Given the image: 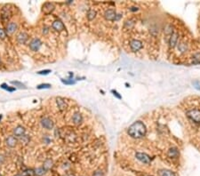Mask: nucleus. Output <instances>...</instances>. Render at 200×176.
I'll return each instance as SVG.
<instances>
[{
	"label": "nucleus",
	"instance_id": "f3484780",
	"mask_svg": "<svg viewBox=\"0 0 200 176\" xmlns=\"http://www.w3.org/2000/svg\"><path fill=\"white\" fill-rule=\"evenodd\" d=\"M178 50H179L181 54L187 52V50H188V44L185 43L184 41H181L180 43H178Z\"/></svg>",
	"mask_w": 200,
	"mask_h": 176
},
{
	"label": "nucleus",
	"instance_id": "58836bf2",
	"mask_svg": "<svg viewBox=\"0 0 200 176\" xmlns=\"http://www.w3.org/2000/svg\"><path fill=\"white\" fill-rule=\"evenodd\" d=\"M68 176H75V175H73V174H70V175H68Z\"/></svg>",
	"mask_w": 200,
	"mask_h": 176
},
{
	"label": "nucleus",
	"instance_id": "79ce46f5",
	"mask_svg": "<svg viewBox=\"0 0 200 176\" xmlns=\"http://www.w3.org/2000/svg\"><path fill=\"white\" fill-rule=\"evenodd\" d=\"M0 176H2V175H1V174H0Z\"/></svg>",
	"mask_w": 200,
	"mask_h": 176
},
{
	"label": "nucleus",
	"instance_id": "f8f14e48",
	"mask_svg": "<svg viewBox=\"0 0 200 176\" xmlns=\"http://www.w3.org/2000/svg\"><path fill=\"white\" fill-rule=\"evenodd\" d=\"M25 134V128L23 126H18L17 127L14 128L13 130V135L15 136V137H23Z\"/></svg>",
	"mask_w": 200,
	"mask_h": 176
},
{
	"label": "nucleus",
	"instance_id": "ea45409f",
	"mask_svg": "<svg viewBox=\"0 0 200 176\" xmlns=\"http://www.w3.org/2000/svg\"><path fill=\"white\" fill-rule=\"evenodd\" d=\"M2 118V115H0V119H1Z\"/></svg>",
	"mask_w": 200,
	"mask_h": 176
},
{
	"label": "nucleus",
	"instance_id": "b1692460",
	"mask_svg": "<svg viewBox=\"0 0 200 176\" xmlns=\"http://www.w3.org/2000/svg\"><path fill=\"white\" fill-rule=\"evenodd\" d=\"M35 175V170L33 169H27L22 173V176H34Z\"/></svg>",
	"mask_w": 200,
	"mask_h": 176
},
{
	"label": "nucleus",
	"instance_id": "dca6fc26",
	"mask_svg": "<svg viewBox=\"0 0 200 176\" xmlns=\"http://www.w3.org/2000/svg\"><path fill=\"white\" fill-rule=\"evenodd\" d=\"M168 156L172 158H177L179 157V150L176 148H174V147H173V148H171L168 150Z\"/></svg>",
	"mask_w": 200,
	"mask_h": 176
},
{
	"label": "nucleus",
	"instance_id": "6e6552de",
	"mask_svg": "<svg viewBox=\"0 0 200 176\" xmlns=\"http://www.w3.org/2000/svg\"><path fill=\"white\" fill-rule=\"evenodd\" d=\"M104 17L106 20L110 21H113L116 20L117 17V13L114 9H108L105 11L104 13Z\"/></svg>",
	"mask_w": 200,
	"mask_h": 176
},
{
	"label": "nucleus",
	"instance_id": "c756f323",
	"mask_svg": "<svg viewBox=\"0 0 200 176\" xmlns=\"http://www.w3.org/2000/svg\"><path fill=\"white\" fill-rule=\"evenodd\" d=\"M6 31L5 30V29L3 28H0V39H4L5 38V36H6Z\"/></svg>",
	"mask_w": 200,
	"mask_h": 176
},
{
	"label": "nucleus",
	"instance_id": "9b49d317",
	"mask_svg": "<svg viewBox=\"0 0 200 176\" xmlns=\"http://www.w3.org/2000/svg\"><path fill=\"white\" fill-rule=\"evenodd\" d=\"M28 39V35L25 32H21L17 35L16 36V40L19 44H21V45H23L25 44Z\"/></svg>",
	"mask_w": 200,
	"mask_h": 176
},
{
	"label": "nucleus",
	"instance_id": "473e14b6",
	"mask_svg": "<svg viewBox=\"0 0 200 176\" xmlns=\"http://www.w3.org/2000/svg\"><path fill=\"white\" fill-rule=\"evenodd\" d=\"M93 176H104V173L101 170H97L93 173Z\"/></svg>",
	"mask_w": 200,
	"mask_h": 176
},
{
	"label": "nucleus",
	"instance_id": "a19ab883",
	"mask_svg": "<svg viewBox=\"0 0 200 176\" xmlns=\"http://www.w3.org/2000/svg\"><path fill=\"white\" fill-rule=\"evenodd\" d=\"M0 64H1V59H0Z\"/></svg>",
	"mask_w": 200,
	"mask_h": 176
},
{
	"label": "nucleus",
	"instance_id": "412c9836",
	"mask_svg": "<svg viewBox=\"0 0 200 176\" xmlns=\"http://www.w3.org/2000/svg\"><path fill=\"white\" fill-rule=\"evenodd\" d=\"M192 63L198 64L200 63V53H196L192 56Z\"/></svg>",
	"mask_w": 200,
	"mask_h": 176
},
{
	"label": "nucleus",
	"instance_id": "f257e3e1",
	"mask_svg": "<svg viewBox=\"0 0 200 176\" xmlns=\"http://www.w3.org/2000/svg\"><path fill=\"white\" fill-rule=\"evenodd\" d=\"M127 133L129 136L135 138V139H140L146 134V126L145 124L140 122V121H136L133 124H132L129 126Z\"/></svg>",
	"mask_w": 200,
	"mask_h": 176
},
{
	"label": "nucleus",
	"instance_id": "9d476101",
	"mask_svg": "<svg viewBox=\"0 0 200 176\" xmlns=\"http://www.w3.org/2000/svg\"><path fill=\"white\" fill-rule=\"evenodd\" d=\"M56 103H57V106H58L59 109H60L61 111L66 110L67 108H68V104H67V102L61 97H58L56 99Z\"/></svg>",
	"mask_w": 200,
	"mask_h": 176
},
{
	"label": "nucleus",
	"instance_id": "39448f33",
	"mask_svg": "<svg viewBox=\"0 0 200 176\" xmlns=\"http://www.w3.org/2000/svg\"><path fill=\"white\" fill-rule=\"evenodd\" d=\"M178 40H179V35H178V32L176 30H174L173 34L170 36V38L168 40V44H169V47L170 48H174L177 44H178Z\"/></svg>",
	"mask_w": 200,
	"mask_h": 176
},
{
	"label": "nucleus",
	"instance_id": "bb28decb",
	"mask_svg": "<svg viewBox=\"0 0 200 176\" xmlns=\"http://www.w3.org/2000/svg\"><path fill=\"white\" fill-rule=\"evenodd\" d=\"M133 26H134V21H133V20H132V19H130L127 21H125V27H126L128 28H132Z\"/></svg>",
	"mask_w": 200,
	"mask_h": 176
},
{
	"label": "nucleus",
	"instance_id": "c85d7f7f",
	"mask_svg": "<svg viewBox=\"0 0 200 176\" xmlns=\"http://www.w3.org/2000/svg\"><path fill=\"white\" fill-rule=\"evenodd\" d=\"M49 88H51L50 84H41L38 85V89H49Z\"/></svg>",
	"mask_w": 200,
	"mask_h": 176
},
{
	"label": "nucleus",
	"instance_id": "aec40b11",
	"mask_svg": "<svg viewBox=\"0 0 200 176\" xmlns=\"http://www.w3.org/2000/svg\"><path fill=\"white\" fill-rule=\"evenodd\" d=\"M46 10H48L47 13H50L53 12V11L54 10V4H52V3H46V4H44V11L46 12Z\"/></svg>",
	"mask_w": 200,
	"mask_h": 176
},
{
	"label": "nucleus",
	"instance_id": "f704fd0d",
	"mask_svg": "<svg viewBox=\"0 0 200 176\" xmlns=\"http://www.w3.org/2000/svg\"><path fill=\"white\" fill-rule=\"evenodd\" d=\"M5 162V157L3 155H0V165H2Z\"/></svg>",
	"mask_w": 200,
	"mask_h": 176
},
{
	"label": "nucleus",
	"instance_id": "5701e85b",
	"mask_svg": "<svg viewBox=\"0 0 200 176\" xmlns=\"http://www.w3.org/2000/svg\"><path fill=\"white\" fill-rule=\"evenodd\" d=\"M44 173H46V170L44 167H38L35 170V175L36 176H42L44 174Z\"/></svg>",
	"mask_w": 200,
	"mask_h": 176
},
{
	"label": "nucleus",
	"instance_id": "a878e982",
	"mask_svg": "<svg viewBox=\"0 0 200 176\" xmlns=\"http://www.w3.org/2000/svg\"><path fill=\"white\" fill-rule=\"evenodd\" d=\"M0 87L3 88V89H5V90H6V91H8V92H13V91H15V88H14V87H9L6 84H2L1 85H0Z\"/></svg>",
	"mask_w": 200,
	"mask_h": 176
},
{
	"label": "nucleus",
	"instance_id": "ddd939ff",
	"mask_svg": "<svg viewBox=\"0 0 200 176\" xmlns=\"http://www.w3.org/2000/svg\"><path fill=\"white\" fill-rule=\"evenodd\" d=\"M5 143L7 146L10 147V148H13V147H15L17 144V139L14 135L8 136L5 140Z\"/></svg>",
	"mask_w": 200,
	"mask_h": 176
},
{
	"label": "nucleus",
	"instance_id": "a211bd4d",
	"mask_svg": "<svg viewBox=\"0 0 200 176\" xmlns=\"http://www.w3.org/2000/svg\"><path fill=\"white\" fill-rule=\"evenodd\" d=\"M53 165H54L53 160L50 159V158H47V159L44 162V170H46V171L50 170L51 168L53 167Z\"/></svg>",
	"mask_w": 200,
	"mask_h": 176
},
{
	"label": "nucleus",
	"instance_id": "1a4fd4ad",
	"mask_svg": "<svg viewBox=\"0 0 200 176\" xmlns=\"http://www.w3.org/2000/svg\"><path fill=\"white\" fill-rule=\"evenodd\" d=\"M52 27H53V28L54 29L55 31H58V32L62 31L65 29V25L63 24L62 21H60V20H55L53 22V24H52Z\"/></svg>",
	"mask_w": 200,
	"mask_h": 176
},
{
	"label": "nucleus",
	"instance_id": "72a5a7b5",
	"mask_svg": "<svg viewBox=\"0 0 200 176\" xmlns=\"http://www.w3.org/2000/svg\"><path fill=\"white\" fill-rule=\"evenodd\" d=\"M111 92H112L113 95H114V96H116L117 98H118V99H121V98H122V97H121V95H119V94H118V93H117V91H115V90H112Z\"/></svg>",
	"mask_w": 200,
	"mask_h": 176
},
{
	"label": "nucleus",
	"instance_id": "423d86ee",
	"mask_svg": "<svg viewBox=\"0 0 200 176\" xmlns=\"http://www.w3.org/2000/svg\"><path fill=\"white\" fill-rule=\"evenodd\" d=\"M143 45L142 41H140L138 39H132L130 41V48L132 52H138L140 49L142 48Z\"/></svg>",
	"mask_w": 200,
	"mask_h": 176
},
{
	"label": "nucleus",
	"instance_id": "c9c22d12",
	"mask_svg": "<svg viewBox=\"0 0 200 176\" xmlns=\"http://www.w3.org/2000/svg\"><path fill=\"white\" fill-rule=\"evenodd\" d=\"M130 10H131V11H137L138 8H137V7H132V8H131Z\"/></svg>",
	"mask_w": 200,
	"mask_h": 176
},
{
	"label": "nucleus",
	"instance_id": "7c9ffc66",
	"mask_svg": "<svg viewBox=\"0 0 200 176\" xmlns=\"http://www.w3.org/2000/svg\"><path fill=\"white\" fill-rule=\"evenodd\" d=\"M50 72H51V70H50V69H44V70L38 71V75H48Z\"/></svg>",
	"mask_w": 200,
	"mask_h": 176
},
{
	"label": "nucleus",
	"instance_id": "4c0bfd02",
	"mask_svg": "<svg viewBox=\"0 0 200 176\" xmlns=\"http://www.w3.org/2000/svg\"><path fill=\"white\" fill-rule=\"evenodd\" d=\"M15 176H22V175H21V174H16Z\"/></svg>",
	"mask_w": 200,
	"mask_h": 176
},
{
	"label": "nucleus",
	"instance_id": "2f4dec72",
	"mask_svg": "<svg viewBox=\"0 0 200 176\" xmlns=\"http://www.w3.org/2000/svg\"><path fill=\"white\" fill-rule=\"evenodd\" d=\"M62 82L65 85H74L75 84V81H73V80H64V79H62Z\"/></svg>",
	"mask_w": 200,
	"mask_h": 176
},
{
	"label": "nucleus",
	"instance_id": "6ab92c4d",
	"mask_svg": "<svg viewBox=\"0 0 200 176\" xmlns=\"http://www.w3.org/2000/svg\"><path fill=\"white\" fill-rule=\"evenodd\" d=\"M96 14H97V13H96L95 10L90 9V10H88V12L86 13V17L89 21H93L96 17Z\"/></svg>",
	"mask_w": 200,
	"mask_h": 176
},
{
	"label": "nucleus",
	"instance_id": "4468645a",
	"mask_svg": "<svg viewBox=\"0 0 200 176\" xmlns=\"http://www.w3.org/2000/svg\"><path fill=\"white\" fill-rule=\"evenodd\" d=\"M17 23L13 22V21H11L8 24L6 25V33L8 34H13L14 32L16 31L17 29Z\"/></svg>",
	"mask_w": 200,
	"mask_h": 176
},
{
	"label": "nucleus",
	"instance_id": "20e7f679",
	"mask_svg": "<svg viewBox=\"0 0 200 176\" xmlns=\"http://www.w3.org/2000/svg\"><path fill=\"white\" fill-rule=\"evenodd\" d=\"M42 46V42L39 38H33L30 42H29V49L31 51H34V52H36L41 48Z\"/></svg>",
	"mask_w": 200,
	"mask_h": 176
},
{
	"label": "nucleus",
	"instance_id": "cd10ccee",
	"mask_svg": "<svg viewBox=\"0 0 200 176\" xmlns=\"http://www.w3.org/2000/svg\"><path fill=\"white\" fill-rule=\"evenodd\" d=\"M11 84L13 85H15V86H17V87H19V88H23V89H25V88H26V86L23 84L19 82V81H12Z\"/></svg>",
	"mask_w": 200,
	"mask_h": 176
},
{
	"label": "nucleus",
	"instance_id": "4be33fe9",
	"mask_svg": "<svg viewBox=\"0 0 200 176\" xmlns=\"http://www.w3.org/2000/svg\"><path fill=\"white\" fill-rule=\"evenodd\" d=\"M158 173H159V176H175L172 171H169V170H161L159 171Z\"/></svg>",
	"mask_w": 200,
	"mask_h": 176
},
{
	"label": "nucleus",
	"instance_id": "e433bc0d",
	"mask_svg": "<svg viewBox=\"0 0 200 176\" xmlns=\"http://www.w3.org/2000/svg\"><path fill=\"white\" fill-rule=\"evenodd\" d=\"M47 32H48V28H46H46H44V34H46Z\"/></svg>",
	"mask_w": 200,
	"mask_h": 176
},
{
	"label": "nucleus",
	"instance_id": "393cba45",
	"mask_svg": "<svg viewBox=\"0 0 200 176\" xmlns=\"http://www.w3.org/2000/svg\"><path fill=\"white\" fill-rule=\"evenodd\" d=\"M9 15H10V10L8 8H4L3 11H2V17H3V19L4 20L7 19V18L9 17Z\"/></svg>",
	"mask_w": 200,
	"mask_h": 176
},
{
	"label": "nucleus",
	"instance_id": "7ed1b4c3",
	"mask_svg": "<svg viewBox=\"0 0 200 176\" xmlns=\"http://www.w3.org/2000/svg\"><path fill=\"white\" fill-rule=\"evenodd\" d=\"M135 157H136V158H137L139 161H140V162L143 163V164H146V165L150 164L151 159H150V156H149V155H147L146 153L137 152V153L135 154Z\"/></svg>",
	"mask_w": 200,
	"mask_h": 176
},
{
	"label": "nucleus",
	"instance_id": "0eeeda50",
	"mask_svg": "<svg viewBox=\"0 0 200 176\" xmlns=\"http://www.w3.org/2000/svg\"><path fill=\"white\" fill-rule=\"evenodd\" d=\"M41 124L44 129L51 130L54 127V122L52 119H50L49 117H44L41 119Z\"/></svg>",
	"mask_w": 200,
	"mask_h": 176
},
{
	"label": "nucleus",
	"instance_id": "f03ea898",
	"mask_svg": "<svg viewBox=\"0 0 200 176\" xmlns=\"http://www.w3.org/2000/svg\"><path fill=\"white\" fill-rule=\"evenodd\" d=\"M187 116L191 120L192 122H194L195 124H200V109H189L186 112Z\"/></svg>",
	"mask_w": 200,
	"mask_h": 176
},
{
	"label": "nucleus",
	"instance_id": "2eb2a0df",
	"mask_svg": "<svg viewBox=\"0 0 200 176\" xmlns=\"http://www.w3.org/2000/svg\"><path fill=\"white\" fill-rule=\"evenodd\" d=\"M72 120H73V123L75 124H80L81 123L83 122V116H82V115H81V113L77 112V113H75L73 115Z\"/></svg>",
	"mask_w": 200,
	"mask_h": 176
}]
</instances>
